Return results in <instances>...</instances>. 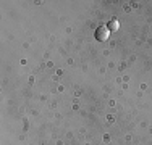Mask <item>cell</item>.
<instances>
[{"label":"cell","instance_id":"obj_1","mask_svg":"<svg viewBox=\"0 0 152 145\" xmlns=\"http://www.w3.org/2000/svg\"><path fill=\"white\" fill-rule=\"evenodd\" d=\"M108 36H110V31H108L107 26H99L96 29V39L99 42H105L108 39Z\"/></svg>","mask_w":152,"mask_h":145},{"label":"cell","instance_id":"obj_2","mask_svg":"<svg viewBox=\"0 0 152 145\" xmlns=\"http://www.w3.org/2000/svg\"><path fill=\"white\" fill-rule=\"evenodd\" d=\"M107 28H108V31H118L120 29V23H118V20H110Z\"/></svg>","mask_w":152,"mask_h":145}]
</instances>
